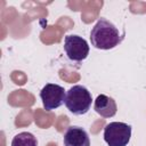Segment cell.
<instances>
[{"label": "cell", "mask_w": 146, "mask_h": 146, "mask_svg": "<svg viewBox=\"0 0 146 146\" xmlns=\"http://www.w3.org/2000/svg\"><path fill=\"white\" fill-rule=\"evenodd\" d=\"M91 94L90 91L80 84L70 88L65 96V106L70 112L75 115L86 114L91 107Z\"/></svg>", "instance_id": "7a4b0ae2"}, {"label": "cell", "mask_w": 146, "mask_h": 146, "mask_svg": "<svg viewBox=\"0 0 146 146\" xmlns=\"http://www.w3.org/2000/svg\"><path fill=\"white\" fill-rule=\"evenodd\" d=\"M64 146H90L87 131L81 127H68L63 137Z\"/></svg>", "instance_id": "8992f818"}, {"label": "cell", "mask_w": 146, "mask_h": 146, "mask_svg": "<svg viewBox=\"0 0 146 146\" xmlns=\"http://www.w3.org/2000/svg\"><path fill=\"white\" fill-rule=\"evenodd\" d=\"M122 39L119 29L106 18H99L90 32L91 44L97 49H113L121 43Z\"/></svg>", "instance_id": "6da1fadb"}, {"label": "cell", "mask_w": 146, "mask_h": 146, "mask_svg": "<svg viewBox=\"0 0 146 146\" xmlns=\"http://www.w3.org/2000/svg\"><path fill=\"white\" fill-rule=\"evenodd\" d=\"M65 96L64 88L55 83L46 84L40 91V98L46 111H52L62 106L65 103Z\"/></svg>", "instance_id": "5b68a950"}, {"label": "cell", "mask_w": 146, "mask_h": 146, "mask_svg": "<svg viewBox=\"0 0 146 146\" xmlns=\"http://www.w3.org/2000/svg\"><path fill=\"white\" fill-rule=\"evenodd\" d=\"M64 50L66 56L74 62H82L89 55L88 42L80 35L71 34L64 39Z\"/></svg>", "instance_id": "277c9868"}, {"label": "cell", "mask_w": 146, "mask_h": 146, "mask_svg": "<svg viewBox=\"0 0 146 146\" xmlns=\"http://www.w3.org/2000/svg\"><path fill=\"white\" fill-rule=\"evenodd\" d=\"M11 146H38V141L31 132L24 131L13 138Z\"/></svg>", "instance_id": "ba28073f"}, {"label": "cell", "mask_w": 146, "mask_h": 146, "mask_svg": "<svg viewBox=\"0 0 146 146\" xmlns=\"http://www.w3.org/2000/svg\"><path fill=\"white\" fill-rule=\"evenodd\" d=\"M94 108L103 117H112L116 114V111H117L115 100L112 97L103 95V94L97 96Z\"/></svg>", "instance_id": "52a82bcc"}, {"label": "cell", "mask_w": 146, "mask_h": 146, "mask_svg": "<svg viewBox=\"0 0 146 146\" xmlns=\"http://www.w3.org/2000/svg\"><path fill=\"white\" fill-rule=\"evenodd\" d=\"M131 137V125L111 122L104 128V139L108 146H127Z\"/></svg>", "instance_id": "3957f363"}]
</instances>
